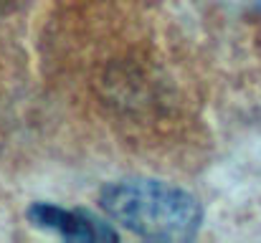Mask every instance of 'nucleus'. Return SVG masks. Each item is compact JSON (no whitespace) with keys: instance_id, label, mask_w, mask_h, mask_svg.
<instances>
[{"instance_id":"nucleus-1","label":"nucleus","mask_w":261,"mask_h":243,"mask_svg":"<svg viewBox=\"0 0 261 243\" xmlns=\"http://www.w3.org/2000/svg\"><path fill=\"white\" fill-rule=\"evenodd\" d=\"M99 203L117 226L147 241H190L203 223L198 198L163 180L109 182L101 187Z\"/></svg>"},{"instance_id":"nucleus-2","label":"nucleus","mask_w":261,"mask_h":243,"mask_svg":"<svg viewBox=\"0 0 261 243\" xmlns=\"http://www.w3.org/2000/svg\"><path fill=\"white\" fill-rule=\"evenodd\" d=\"M28 221L41 228L51 231L69 241H117V231L104 223L101 218L91 215L87 210L61 208L54 203H33L28 208Z\"/></svg>"}]
</instances>
